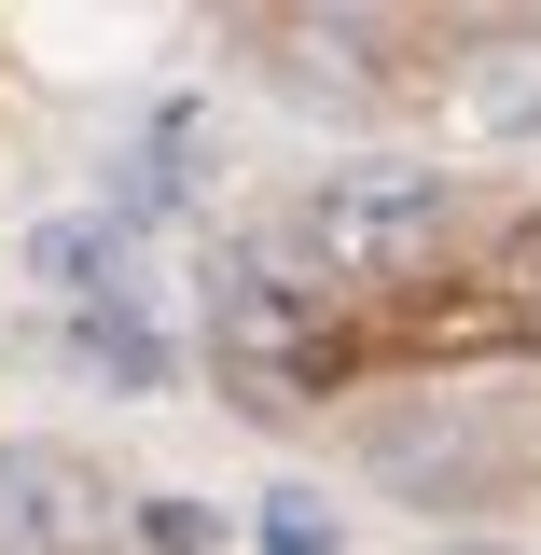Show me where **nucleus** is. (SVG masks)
I'll return each mask as SVG.
<instances>
[{
    "mask_svg": "<svg viewBox=\"0 0 541 555\" xmlns=\"http://www.w3.org/2000/svg\"><path fill=\"white\" fill-rule=\"evenodd\" d=\"M445 167H416V153H347L334 181L306 195V264L334 278H375V264H416L430 236H445Z\"/></svg>",
    "mask_w": 541,
    "mask_h": 555,
    "instance_id": "f257e3e1",
    "label": "nucleus"
},
{
    "mask_svg": "<svg viewBox=\"0 0 541 555\" xmlns=\"http://www.w3.org/2000/svg\"><path fill=\"white\" fill-rule=\"evenodd\" d=\"M112 542V486L56 444H0V555H98Z\"/></svg>",
    "mask_w": 541,
    "mask_h": 555,
    "instance_id": "f03ea898",
    "label": "nucleus"
},
{
    "mask_svg": "<svg viewBox=\"0 0 541 555\" xmlns=\"http://www.w3.org/2000/svg\"><path fill=\"white\" fill-rule=\"evenodd\" d=\"M459 98H473V126L528 139V126H541V56H473V69H459Z\"/></svg>",
    "mask_w": 541,
    "mask_h": 555,
    "instance_id": "7ed1b4c3",
    "label": "nucleus"
},
{
    "mask_svg": "<svg viewBox=\"0 0 541 555\" xmlns=\"http://www.w3.org/2000/svg\"><path fill=\"white\" fill-rule=\"evenodd\" d=\"M42 278H69V292L126 278V222H98V208H69V222H42Z\"/></svg>",
    "mask_w": 541,
    "mask_h": 555,
    "instance_id": "20e7f679",
    "label": "nucleus"
},
{
    "mask_svg": "<svg viewBox=\"0 0 541 555\" xmlns=\"http://www.w3.org/2000/svg\"><path fill=\"white\" fill-rule=\"evenodd\" d=\"M83 361H98L112 389H153V375H167V347H153L139 306H83Z\"/></svg>",
    "mask_w": 541,
    "mask_h": 555,
    "instance_id": "39448f33",
    "label": "nucleus"
},
{
    "mask_svg": "<svg viewBox=\"0 0 541 555\" xmlns=\"http://www.w3.org/2000/svg\"><path fill=\"white\" fill-rule=\"evenodd\" d=\"M265 555H347L334 514H320V486H278V500H265Z\"/></svg>",
    "mask_w": 541,
    "mask_h": 555,
    "instance_id": "423d86ee",
    "label": "nucleus"
},
{
    "mask_svg": "<svg viewBox=\"0 0 541 555\" xmlns=\"http://www.w3.org/2000/svg\"><path fill=\"white\" fill-rule=\"evenodd\" d=\"M139 542H167V555H208V542H222V528H208L195 500H153V514H139Z\"/></svg>",
    "mask_w": 541,
    "mask_h": 555,
    "instance_id": "0eeeda50",
    "label": "nucleus"
},
{
    "mask_svg": "<svg viewBox=\"0 0 541 555\" xmlns=\"http://www.w3.org/2000/svg\"><path fill=\"white\" fill-rule=\"evenodd\" d=\"M473 555H486V542H473Z\"/></svg>",
    "mask_w": 541,
    "mask_h": 555,
    "instance_id": "6e6552de",
    "label": "nucleus"
}]
</instances>
